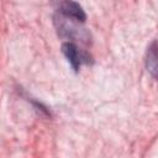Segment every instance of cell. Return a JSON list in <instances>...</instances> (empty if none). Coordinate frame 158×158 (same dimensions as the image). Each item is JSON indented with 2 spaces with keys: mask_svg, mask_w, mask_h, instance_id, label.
Segmentation results:
<instances>
[{
  "mask_svg": "<svg viewBox=\"0 0 158 158\" xmlns=\"http://www.w3.org/2000/svg\"><path fill=\"white\" fill-rule=\"evenodd\" d=\"M146 69L147 72L158 80V41H153L146 52Z\"/></svg>",
  "mask_w": 158,
  "mask_h": 158,
  "instance_id": "cell-3",
  "label": "cell"
},
{
  "mask_svg": "<svg viewBox=\"0 0 158 158\" xmlns=\"http://www.w3.org/2000/svg\"><path fill=\"white\" fill-rule=\"evenodd\" d=\"M58 11L59 15H62L63 17L74 20L77 22H84L86 20V15L83 7L74 0H59Z\"/></svg>",
  "mask_w": 158,
  "mask_h": 158,
  "instance_id": "cell-2",
  "label": "cell"
},
{
  "mask_svg": "<svg viewBox=\"0 0 158 158\" xmlns=\"http://www.w3.org/2000/svg\"><path fill=\"white\" fill-rule=\"evenodd\" d=\"M62 52L63 54L65 56L67 60L69 62V64L72 65V68L78 72L80 65L83 63H89V59L90 57L85 53V52H81L78 49V47L72 43V42H65L62 44Z\"/></svg>",
  "mask_w": 158,
  "mask_h": 158,
  "instance_id": "cell-1",
  "label": "cell"
}]
</instances>
